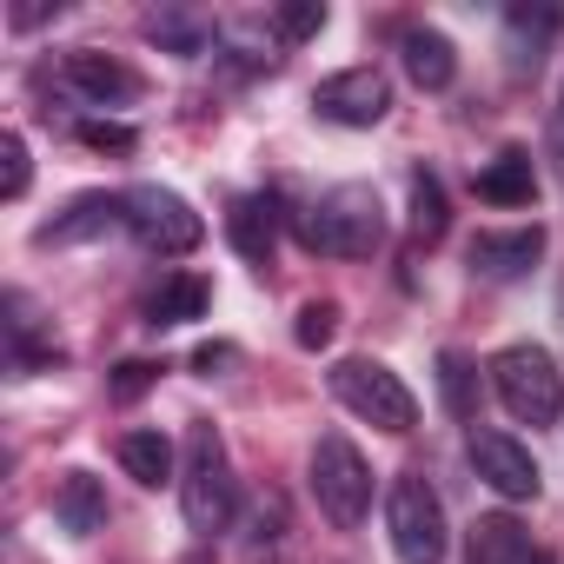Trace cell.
<instances>
[{"label":"cell","instance_id":"6da1fadb","mask_svg":"<svg viewBox=\"0 0 564 564\" xmlns=\"http://www.w3.org/2000/svg\"><path fill=\"white\" fill-rule=\"evenodd\" d=\"M300 239L326 259H372L379 239H386V206H379L372 186H333L306 206Z\"/></svg>","mask_w":564,"mask_h":564},{"label":"cell","instance_id":"7a4b0ae2","mask_svg":"<svg viewBox=\"0 0 564 564\" xmlns=\"http://www.w3.org/2000/svg\"><path fill=\"white\" fill-rule=\"evenodd\" d=\"M232 505H239V478H232V458H226V438L193 419L186 432V471H180V511H186V531L213 538L232 524Z\"/></svg>","mask_w":564,"mask_h":564},{"label":"cell","instance_id":"3957f363","mask_svg":"<svg viewBox=\"0 0 564 564\" xmlns=\"http://www.w3.org/2000/svg\"><path fill=\"white\" fill-rule=\"evenodd\" d=\"M491 392L518 425H557L564 412V372L544 346H505L491 359Z\"/></svg>","mask_w":564,"mask_h":564},{"label":"cell","instance_id":"277c9868","mask_svg":"<svg viewBox=\"0 0 564 564\" xmlns=\"http://www.w3.org/2000/svg\"><path fill=\"white\" fill-rule=\"evenodd\" d=\"M333 399L352 412V419H366V425H379V432H412L419 425V399L405 392V379L386 366V359H339L333 372Z\"/></svg>","mask_w":564,"mask_h":564},{"label":"cell","instance_id":"5b68a950","mask_svg":"<svg viewBox=\"0 0 564 564\" xmlns=\"http://www.w3.org/2000/svg\"><path fill=\"white\" fill-rule=\"evenodd\" d=\"M313 498H319V511L339 531H359L366 524V511H372V465H366V452L352 438L326 432L313 445Z\"/></svg>","mask_w":564,"mask_h":564},{"label":"cell","instance_id":"8992f818","mask_svg":"<svg viewBox=\"0 0 564 564\" xmlns=\"http://www.w3.org/2000/svg\"><path fill=\"white\" fill-rule=\"evenodd\" d=\"M386 524H392V551H399V564H445L452 531H445V498L432 491V478H419V471L392 478Z\"/></svg>","mask_w":564,"mask_h":564},{"label":"cell","instance_id":"52a82bcc","mask_svg":"<svg viewBox=\"0 0 564 564\" xmlns=\"http://www.w3.org/2000/svg\"><path fill=\"white\" fill-rule=\"evenodd\" d=\"M127 199V232L147 246V252H160V259H180V252H193L199 239H206V219L173 193V186H133V193H120Z\"/></svg>","mask_w":564,"mask_h":564},{"label":"cell","instance_id":"ba28073f","mask_svg":"<svg viewBox=\"0 0 564 564\" xmlns=\"http://www.w3.org/2000/svg\"><path fill=\"white\" fill-rule=\"evenodd\" d=\"M313 107H319V120H333V127H379V120L392 113V80H386L379 67H346V74L319 80Z\"/></svg>","mask_w":564,"mask_h":564},{"label":"cell","instance_id":"9c48e42d","mask_svg":"<svg viewBox=\"0 0 564 564\" xmlns=\"http://www.w3.org/2000/svg\"><path fill=\"white\" fill-rule=\"evenodd\" d=\"M61 80H67L80 100H94V107H127V100L147 94V80H140L127 61L100 54V47H74V54L61 61Z\"/></svg>","mask_w":564,"mask_h":564},{"label":"cell","instance_id":"30bf717a","mask_svg":"<svg viewBox=\"0 0 564 564\" xmlns=\"http://www.w3.org/2000/svg\"><path fill=\"white\" fill-rule=\"evenodd\" d=\"M471 465H478V478L498 491V498H538V458L511 438V432H471Z\"/></svg>","mask_w":564,"mask_h":564},{"label":"cell","instance_id":"8fae6325","mask_svg":"<svg viewBox=\"0 0 564 564\" xmlns=\"http://www.w3.org/2000/svg\"><path fill=\"white\" fill-rule=\"evenodd\" d=\"M544 259V226H511V232H478L471 239V272L478 279H524Z\"/></svg>","mask_w":564,"mask_h":564},{"label":"cell","instance_id":"7c38bea8","mask_svg":"<svg viewBox=\"0 0 564 564\" xmlns=\"http://www.w3.org/2000/svg\"><path fill=\"white\" fill-rule=\"evenodd\" d=\"M113 226H127V199H113V193H80L61 219H47L34 239L41 246H80V239H100V232H113Z\"/></svg>","mask_w":564,"mask_h":564},{"label":"cell","instance_id":"4fadbf2b","mask_svg":"<svg viewBox=\"0 0 564 564\" xmlns=\"http://www.w3.org/2000/svg\"><path fill=\"white\" fill-rule=\"evenodd\" d=\"M399 61H405V74H412V87H425V94H445L452 74H458V47H452L438 28H405V34H399Z\"/></svg>","mask_w":564,"mask_h":564},{"label":"cell","instance_id":"5bb4252c","mask_svg":"<svg viewBox=\"0 0 564 564\" xmlns=\"http://www.w3.org/2000/svg\"><path fill=\"white\" fill-rule=\"evenodd\" d=\"M226 239H232L239 259L265 265V259H272V239H279V213H272V199H265V193H239V199L226 206Z\"/></svg>","mask_w":564,"mask_h":564},{"label":"cell","instance_id":"9a60e30c","mask_svg":"<svg viewBox=\"0 0 564 564\" xmlns=\"http://www.w3.org/2000/svg\"><path fill=\"white\" fill-rule=\"evenodd\" d=\"M206 306H213V286H206V279H199V272H173V279H160V293L147 300V326L166 333V326L206 319Z\"/></svg>","mask_w":564,"mask_h":564},{"label":"cell","instance_id":"2e32d148","mask_svg":"<svg viewBox=\"0 0 564 564\" xmlns=\"http://www.w3.org/2000/svg\"><path fill=\"white\" fill-rule=\"evenodd\" d=\"M54 524L74 531V538H94V531L107 524V491H100L94 471H67V478H61V491H54Z\"/></svg>","mask_w":564,"mask_h":564},{"label":"cell","instance_id":"e0dca14e","mask_svg":"<svg viewBox=\"0 0 564 564\" xmlns=\"http://www.w3.org/2000/svg\"><path fill=\"white\" fill-rule=\"evenodd\" d=\"M478 199H491V206H531L538 199V173H531V153H498L485 173H478Z\"/></svg>","mask_w":564,"mask_h":564},{"label":"cell","instance_id":"ac0fdd59","mask_svg":"<svg viewBox=\"0 0 564 564\" xmlns=\"http://www.w3.org/2000/svg\"><path fill=\"white\" fill-rule=\"evenodd\" d=\"M564 28V14L557 8H505V34H511V67L524 74V67H538L544 61V41Z\"/></svg>","mask_w":564,"mask_h":564},{"label":"cell","instance_id":"d6986e66","mask_svg":"<svg viewBox=\"0 0 564 564\" xmlns=\"http://www.w3.org/2000/svg\"><path fill=\"white\" fill-rule=\"evenodd\" d=\"M147 34H153L160 47H173L180 61H193V54H206V47L219 41V28H213L206 14H180V8H153V14H147Z\"/></svg>","mask_w":564,"mask_h":564},{"label":"cell","instance_id":"ffe728a7","mask_svg":"<svg viewBox=\"0 0 564 564\" xmlns=\"http://www.w3.org/2000/svg\"><path fill=\"white\" fill-rule=\"evenodd\" d=\"M531 544H524V524L518 518H478L471 524V564H524Z\"/></svg>","mask_w":564,"mask_h":564},{"label":"cell","instance_id":"44dd1931","mask_svg":"<svg viewBox=\"0 0 564 564\" xmlns=\"http://www.w3.org/2000/svg\"><path fill=\"white\" fill-rule=\"evenodd\" d=\"M120 465H127V478H140V485H166V478H173V445H166V432H127V438H120Z\"/></svg>","mask_w":564,"mask_h":564},{"label":"cell","instance_id":"7402d4cb","mask_svg":"<svg viewBox=\"0 0 564 564\" xmlns=\"http://www.w3.org/2000/svg\"><path fill=\"white\" fill-rule=\"evenodd\" d=\"M438 399H445L452 419H471L478 412V372H471L465 352H438Z\"/></svg>","mask_w":564,"mask_h":564},{"label":"cell","instance_id":"603a6c76","mask_svg":"<svg viewBox=\"0 0 564 564\" xmlns=\"http://www.w3.org/2000/svg\"><path fill=\"white\" fill-rule=\"evenodd\" d=\"M412 232L425 246L445 239V186H438V173H412Z\"/></svg>","mask_w":564,"mask_h":564},{"label":"cell","instance_id":"cb8c5ba5","mask_svg":"<svg viewBox=\"0 0 564 564\" xmlns=\"http://www.w3.org/2000/svg\"><path fill=\"white\" fill-rule=\"evenodd\" d=\"M333 333H339V306H333V300H306L300 319H293V339H300L306 352H319V346H333Z\"/></svg>","mask_w":564,"mask_h":564},{"label":"cell","instance_id":"d4e9b609","mask_svg":"<svg viewBox=\"0 0 564 564\" xmlns=\"http://www.w3.org/2000/svg\"><path fill=\"white\" fill-rule=\"evenodd\" d=\"M21 193H28V140L0 133V199H21Z\"/></svg>","mask_w":564,"mask_h":564},{"label":"cell","instance_id":"484cf974","mask_svg":"<svg viewBox=\"0 0 564 564\" xmlns=\"http://www.w3.org/2000/svg\"><path fill=\"white\" fill-rule=\"evenodd\" d=\"M272 28H279V41H313L326 28V8H319V0H293V8L272 14Z\"/></svg>","mask_w":564,"mask_h":564},{"label":"cell","instance_id":"4316f807","mask_svg":"<svg viewBox=\"0 0 564 564\" xmlns=\"http://www.w3.org/2000/svg\"><path fill=\"white\" fill-rule=\"evenodd\" d=\"M80 140H87L94 153H133V147H140L133 127H120V120H80Z\"/></svg>","mask_w":564,"mask_h":564},{"label":"cell","instance_id":"83f0119b","mask_svg":"<svg viewBox=\"0 0 564 564\" xmlns=\"http://www.w3.org/2000/svg\"><path fill=\"white\" fill-rule=\"evenodd\" d=\"M153 379H160V366H147V359H127V366H113V379H107V392H113V399L127 405V399H140V392H147Z\"/></svg>","mask_w":564,"mask_h":564},{"label":"cell","instance_id":"f1b7e54d","mask_svg":"<svg viewBox=\"0 0 564 564\" xmlns=\"http://www.w3.org/2000/svg\"><path fill=\"white\" fill-rule=\"evenodd\" d=\"M232 359H239L232 346H199V352H193V372H199V379H219Z\"/></svg>","mask_w":564,"mask_h":564},{"label":"cell","instance_id":"f546056e","mask_svg":"<svg viewBox=\"0 0 564 564\" xmlns=\"http://www.w3.org/2000/svg\"><path fill=\"white\" fill-rule=\"evenodd\" d=\"M551 153H557V166H564V100H557V120H551Z\"/></svg>","mask_w":564,"mask_h":564},{"label":"cell","instance_id":"4dcf8cb0","mask_svg":"<svg viewBox=\"0 0 564 564\" xmlns=\"http://www.w3.org/2000/svg\"><path fill=\"white\" fill-rule=\"evenodd\" d=\"M524 564H557V557H551V551H531V557H524Z\"/></svg>","mask_w":564,"mask_h":564}]
</instances>
